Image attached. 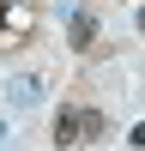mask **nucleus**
<instances>
[{
    "label": "nucleus",
    "instance_id": "obj_5",
    "mask_svg": "<svg viewBox=\"0 0 145 151\" xmlns=\"http://www.w3.org/2000/svg\"><path fill=\"white\" fill-rule=\"evenodd\" d=\"M12 18H18V6H12V0H0V30H6Z\"/></svg>",
    "mask_w": 145,
    "mask_h": 151
},
{
    "label": "nucleus",
    "instance_id": "obj_4",
    "mask_svg": "<svg viewBox=\"0 0 145 151\" xmlns=\"http://www.w3.org/2000/svg\"><path fill=\"white\" fill-rule=\"evenodd\" d=\"M79 133H85V145H91V139H103V133H109L103 109H79Z\"/></svg>",
    "mask_w": 145,
    "mask_h": 151
},
{
    "label": "nucleus",
    "instance_id": "obj_6",
    "mask_svg": "<svg viewBox=\"0 0 145 151\" xmlns=\"http://www.w3.org/2000/svg\"><path fill=\"white\" fill-rule=\"evenodd\" d=\"M127 139H133V151H145V121H139V127L127 133Z\"/></svg>",
    "mask_w": 145,
    "mask_h": 151
},
{
    "label": "nucleus",
    "instance_id": "obj_9",
    "mask_svg": "<svg viewBox=\"0 0 145 151\" xmlns=\"http://www.w3.org/2000/svg\"><path fill=\"white\" fill-rule=\"evenodd\" d=\"M67 6H72V0H67Z\"/></svg>",
    "mask_w": 145,
    "mask_h": 151
},
{
    "label": "nucleus",
    "instance_id": "obj_1",
    "mask_svg": "<svg viewBox=\"0 0 145 151\" xmlns=\"http://www.w3.org/2000/svg\"><path fill=\"white\" fill-rule=\"evenodd\" d=\"M6 103L12 109H36L42 103V73H12L6 79Z\"/></svg>",
    "mask_w": 145,
    "mask_h": 151
},
{
    "label": "nucleus",
    "instance_id": "obj_8",
    "mask_svg": "<svg viewBox=\"0 0 145 151\" xmlns=\"http://www.w3.org/2000/svg\"><path fill=\"white\" fill-rule=\"evenodd\" d=\"M0 139H6V121H0Z\"/></svg>",
    "mask_w": 145,
    "mask_h": 151
},
{
    "label": "nucleus",
    "instance_id": "obj_2",
    "mask_svg": "<svg viewBox=\"0 0 145 151\" xmlns=\"http://www.w3.org/2000/svg\"><path fill=\"white\" fill-rule=\"evenodd\" d=\"M67 42H72V55H97V18H91V12H72Z\"/></svg>",
    "mask_w": 145,
    "mask_h": 151
},
{
    "label": "nucleus",
    "instance_id": "obj_3",
    "mask_svg": "<svg viewBox=\"0 0 145 151\" xmlns=\"http://www.w3.org/2000/svg\"><path fill=\"white\" fill-rule=\"evenodd\" d=\"M55 145H85V133H79V109H60V115H55Z\"/></svg>",
    "mask_w": 145,
    "mask_h": 151
},
{
    "label": "nucleus",
    "instance_id": "obj_7",
    "mask_svg": "<svg viewBox=\"0 0 145 151\" xmlns=\"http://www.w3.org/2000/svg\"><path fill=\"white\" fill-rule=\"evenodd\" d=\"M133 24H139V36H145V6H139V18H133Z\"/></svg>",
    "mask_w": 145,
    "mask_h": 151
}]
</instances>
